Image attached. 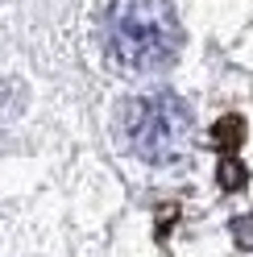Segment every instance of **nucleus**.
Wrapping results in <instances>:
<instances>
[{"label":"nucleus","instance_id":"1","mask_svg":"<svg viewBox=\"0 0 253 257\" xmlns=\"http://www.w3.org/2000/svg\"><path fill=\"white\" fill-rule=\"evenodd\" d=\"M108 50L129 71H158L183 50V25L170 0H112Z\"/></svg>","mask_w":253,"mask_h":257},{"label":"nucleus","instance_id":"2","mask_svg":"<svg viewBox=\"0 0 253 257\" xmlns=\"http://www.w3.org/2000/svg\"><path fill=\"white\" fill-rule=\"evenodd\" d=\"M124 124H129V146L150 166H175L191 150V112L175 95L133 100Z\"/></svg>","mask_w":253,"mask_h":257},{"label":"nucleus","instance_id":"3","mask_svg":"<svg viewBox=\"0 0 253 257\" xmlns=\"http://www.w3.org/2000/svg\"><path fill=\"white\" fill-rule=\"evenodd\" d=\"M241 128H245L241 120L228 116L224 124H216V141H220V146H228V150H232V146H241Z\"/></svg>","mask_w":253,"mask_h":257}]
</instances>
